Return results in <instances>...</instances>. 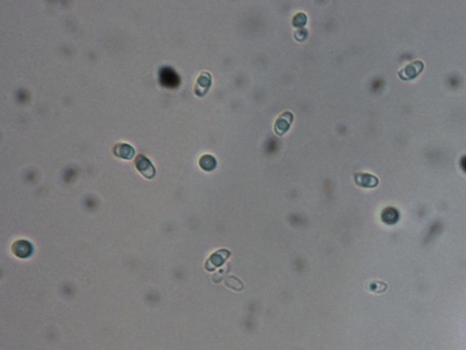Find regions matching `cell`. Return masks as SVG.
<instances>
[{"instance_id":"277c9868","label":"cell","mask_w":466,"mask_h":350,"mask_svg":"<svg viewBox=\"0 0 466 350\" xmlns=\"http://www.w3.org/2000/svg\"><path fill=\"white\" fill-rule=\"evenodd\" d=\"M210 85H211V76H210L209 73L207 72H204V73H201V76L199 77V79L197 80V85H196V94L198 96H201L202 97L204 94H206V92L209 89Z\"/></svg>"},{"instance_id":"8992f818","label":"cell","mask_w":466,"mask_h":350,"mask_svg":"<svg viewBox=\"0 0 466 350\" xmlns=\"http://www.w3.org/2000/svg\"><path fill=\"white\" fill-rule=\"evenodd\" d=\"M356 181L359 185L366 188L376 187L378 184V178L370 174H358Z\"/></svg>"},{"instance_id":"ba28073f","label":"cell","mask_w":466,"mask_h":350,"mask_svg":"<svg viewBox=\"0 0 466 350\" xmlns=\"http://www.w3.org/2000/svg\"><path fill=\"white\" fill-rule=\"evenodd\" d=\"M398 218H399L398 212L393 207H388L382 212V220L385 221L388 224L395 223L398 220Z\"/></svg>"},{"instance_id":"5b68a950","label":"cell","mask_w":466,"mask_h":350,"mask_svg":"<svg viewBox=\"0 0 466 350\" xmlns=\"http://www.w3.org/2000/svg\"><path fill=\"white\" fill-rule=\"evenodd\" d=\"M161 83L166 87L177 86V82H178L177 74L167 67L161 70Z\"/></svg>"},{"instance_id":"52a82bcc","label":"cell","mask_w":466,"mask_h":350,"mask_svg":"<svg viewBox=\"0 0 466 350\" xmlns=\"http://www.w3.org/2000/svg\"><path fill=\"white\" fill-rule=\"evenodd\" d=\"M114 153L118 157L129 160L134 157L135 150L133 147L129 146L127 144H118L114 149Z\"/></svg>"},{"instance_id":"7a4b0ae2","label":"cell","mask_w":466,"mask_h":350,"mask_svg":"<svg viewBox=\"0 0 466 350\" xmlns=\"http://www.w3.org/2000/svg\"><path fill=\"white\" fill-rule=\"evenodd\" d=\"M136 164H137V169L145 178L152 179L155 176V168L152 163H150L149 160L146 159L145 156L139 155L137 158Z\"/></svg>"},{"instance_id":"6da1fadb","label":"cell","mask_w":466,"mask_h":350,"mask_svg":"<svg viewBox=\"0 0 466 350\" xmlns=\"http://www.w3.org/2000/svg\"><path fill=\"white\" fill-rule=\"evenodd\" d=\"M423 69H424L423 62L417 60L401 69L398 72V77L402 81H411L417 78L419 75L423 71Z\"/></svg>"},{"instance_id":"9c48e42d","label":"cell","mask_w":466,"mask_h":350,"mask_svg":"<svg viewBox=\"0 0 466 350\" xmlns=\"http://www.w3.org/2000/svg\"><path fill=\"white\" fill-rule=\"evenodd\" d=\"M200 164L201 167L205 170H211L215 167L216 165V161L211 155H204L202 156L200 160Z\"/></svg>"},{"instance_id":"30bf717a","label":"cell","mask_w":466,"mask_h":350,"mask_svg":"<svg viewBox=\"0 0 466 350\" xmlns=\"http://www.w3.org/2000/svg\"><path fill=\"white\" fill-rule=\"evenodd\" d=\"M306 24V16L304 13H297L296 16L294 17V23L293 25L297 27H301Z\"/></svg>"},{"instance_id":"3957f363","label":"cell","mask_w":466,"mask_h":350,"mask_svg":"<svg viewBox=\"0 0 466 350\" xmlns=\"http://www.w3.org/2000/svg\"><path fill=\"white\" fill-rule=\"evenodd\" d=\"M293 121V115L291 114L290 112H284L278 118V120L275 122V132L277 133V135H283L284 133H286L287 130L289 129L290 124L291 122Z\"/></svg>"}]
</instances>
